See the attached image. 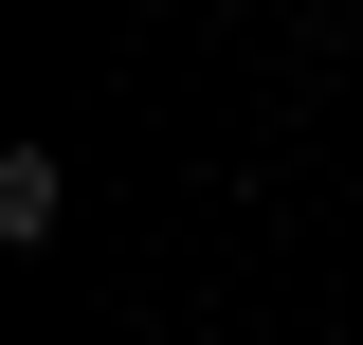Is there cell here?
I'll list each match as a JSON object with an SVG mask.
<instances>
[{
	"mask_svg": "<svg viewBox=\"0 0 363 345\" xmlns=\"http://www.w3.org/2000/svg\"><path fill=\"white\" fill-rule=\"evenodd\" d=\"M145 345H164V327H145Z\"/></svg>",
	"mask_w": 363,
	"mask_h": 345,
	"instance_id": "cell-2",
	"label": "cell"
},
{
	"mask_svg": "<svg viewBox=\"0 0 363 345\" xmlns=\"http://www.w3.org/2000/svg\"><path fill=\"white\" fill-rule=\"evenodd\" d=\"M55 218H73V164L55 146H0V255H55Z\"/></svg>",
	"mask_w": 363,
	"mask_h": 345,
	"instance_id": "cell-1",
	"label": "cell"
}]
</instances>
